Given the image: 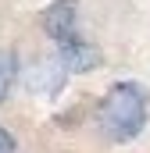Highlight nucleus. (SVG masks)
I'll use <instances>...</instances> for the list:
<instances>
[{
    "instance_id": "nucleus-1",
    "label": "nucleus",
    "mask_w": 150,
    "mask_h": 153,
    "mask_svg": "<svg viewBox=\"0 0 150 153\" xmlns=\"http://www.w3.org/2000/svg\"><path fill=\"white\" fill-rule=\"evenodd\" d=\"M150 117V100L147 89L140 82H118L107 89V96L100 100L97 111V125L111 143H132L143 135Z\"/></svg>"
},
{
    "instance_id": "nucleus-2",
    "label": "nucleus",
    "mask_w": 150,
    "mask_h": 153,
    "mask_svg": "<svg viewBox=\"0 0 150 153\" xmlns=\"http://www.w3.org/2000/svg\"><path fill=\"white\" fill-rule=\"evenodd\" d=\"M43 29L50 32V39H57V46H68V43H79V22H75V0H57L46 18H43Z\"/></svg>"
},
{
    "instance_id": "nucleus-3",
    "label": "nucleus",
    "mask_w": 150,
    "mask_h": 153,
    "mask_svg": "<svg viewBox=\"0 0 150 153\" xmlns=\"http://www.w3.org/2000/svg\"><path fill=\"white\" fill-rule=\"evenodd\" d=\"M18 78V64H14V53L11 50H0V100H7L11 85Z\"/></svg>"
},
{
    "instance_id": "nucleus-4",
    "label": "nucleus",
    "mask_w": 150,
    "mask_h": 153,
    "mask_svg": "<svg viewBox=\"0 0 150 153\" xmlns=\"http://www.w3.org/2000/svg\"><path fill=\"white\" fill-rule=\"evenodd\" d=\"M0 153H18V143H14V135L0 125Z\"/></svg>"
}]
</instances>
